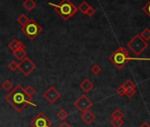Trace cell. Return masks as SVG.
<instances>
[{
    "mask_svg": "<svg viewBox=\"0 0 150 127\" xmlns=\"http://www.w3.org/2000/svg\"><path fill=\"white\" fill-rule=\"evenodd\" d=\"M6 102H7L17 112H21L28 105L36 107L34 103L33 97L29 96L24 90L21 85H17L12 91L5 97Z\"/></svg>",
    "mask_w": 150,
    "mask_h": 127,
    "instance_id": "obj_1",
    "label": "cell"
},
{
    "mask_svg": "<svg viewBox=\"0 0 150 127\" xmlns=\"http://www.w3.org/2000/svg\"><path fill=\"white\" fill-rule=\"evenodd\" d=\"M49 4L54 6L55 12L57 13V14H59V16L64 20H68L78 12V7L72 4L70 0H62L58 5H55L53 3Z\"/></svg>",
    "mask_w": 150,
    "mask_h": 127,
    "instance_id": "obj_2",
    "label": "cell"
},
{
    "mask_svg": "<svg viewBox=\"0 0 150 127\" xmlns=\"http://www.w3.org/2000/svg\"><path fill=\"white\" fill-rule=\"evenodd\" d=\"M109 59L117 69H123L128 61H131V56L125 47H119L110 55Z\"/></svg>",
    "mask_w": 150,
    "mask_h": 127,
    "instance_id": "obj_3",
    "label": "cell"
},
{
    "mask_svg": "<svg viewBox=\"0 0 150 127\" xmlns=\"http://www.w3.org/2000/svg\"><path fill=\"white\" fill-rule=\"evenodd\" d=\"M21 31L29 40H34L42 31V28L34 19H29L28 22L21 28Z\"/></svg>",
    "mask_w": 150,
    "mask_h": 127,
    "instance_id": "obj_4",
    "label": "cell"
},
{
    "mask_svg": "<svg viewBox=\"0 0 150 127\" xmlns=\"http://www.w3.org/2000/svg\"><path fill=\"white\" fill-rule=\"evenodd\" d=\"M127 47L136 55L139 56L148 47V43L143 40L139 35H135L134 37L127 43Z\"/></svg>",
    "mask_w": 150,
    "mask_h": 127,
    "instance_id": "obj_5",
    "label": "cell"
},
{
    "mask_svg": "<svg viewBox=\"0 0 150 127\" xmlns=\"http://www.w3.org/2000/svg\"><path fill=\"white\" fill-rule=\"evenodd\" d=\"M35 68H36L35 64L28 56H26L19 64V70L25 76H28L29 74H31L35 70Z\"/></svg>",
    "mask_w": 150,
    "mask_h": 127,
    "instance_id": "obj_6",
    "label": "cell"
},
{
    "mask_svg": "<svg viewBox=\"0 0 150 127\" xmlns=\"http://www.w3.org/2000/svg\"><path fill=\"white\" fill-rule=\"evenodd\" d=\"M73 104L75 107H76V109H79L81 113L88 110L93 106L92 101L86 95H81L76 101L74 102Z\"/></svg>",
    "mask_w": 150,
    "mask_h": 127,
    "instance_id": "obj_7",
    "label": "cell"
},
{
    "mask_svg": "<svg viewBox=\"0 0 150 127\" xmlns=\"http://www.w3.org/2000/svg\"><path fill=\"white\" fill-rule=\"evenodd\" d=\"M31 127H50L52 125V122L47 117L45 114L40 112L31 122Z\"/></svg>",
    "mask_w": 150,
    "mask_h": 127,
    "instance_id": "obj_8",
    "label": "cell"
},
{
    "mask_svg": "<svg viewBox=\"0 0 150 127\" xmlns=\"http://www.w3.org/2000/svg\"><path fill=\"white\" fill-rule=\"evenodd\" d=\"M42 96L44 97V99H46V101L48 102H50V104H54L60 97H61V94L58 90H57L54 87H50L43 95Z\"/></svg>",
    "mask_w": 150,
    "mask_h": 127,
    "instance_id": "obj_9",
    "label": "cell"
},
{
    "mask_svg": "<svg viewBox=\"0 0 150 127\" xmlns=\"http://www.w3.org/2000/svg\"><path fill=\"white\" fill-rule=\"evenodd\" d=\"M81 120H83V122L87 124H90L91 123H93V121L96 118V116L92 112L90 111L89 109L85 111V112H82L81 116Z\"/></svg>",
    "mask_w": 150,
    "mask_h": 127,
    "instance_id": "obj_10",
    "label": "cell"
},
{
    "mask_svg": "<svg viewBox=\"0 0 150 127\" xmlns=\"http://www.w3.org/2000/svg\"><path fill=\"white\" fill-rule=\"evenodd\" d=\"M8 47H9V49H10L13 52L15 51V50H18V49H26V45H25L22 42H21V41H19V40H17V39L13 40V41L9 43Z\"/></svg>",
    "mask_w": 150,
    "mask_h": 127,
    "instance_id": "obj_11",
    "label": "cell"
},
{
    "mask_svg": "<svg viewBox=\"0 0 150 127\" xmlns=\"http://www.w3.org/2000/svg\"><path fill=\"white\" fill-rule=\"evenodd\" d=\"M95 85L93 84V82H91L88 79H85L81 84H80V87L81 90H83L86 93H89L93 88H94Z\"/></svg>",
    "mask_w": 150,
    "mask_h": 127,
    "instance_id": "obj_12",
    "label": "cell"
},
{
    "mask_svg": "<svg viewBox=\"0 0 150 127\" xmlns=\"http://www.w3.org/2000/svg\"><path fill=\"white\" fill-rule=\"evenodd\" d=\"M13 56H14L18 60H20V61L23 60V59L27 56V55H28V53H27V51H26L25 49H18V50L13 51Z\"/></svg>",
    "mask_w": 150,
    "mask_h": 127,
    "instance_id": "obj_13",
    "label": "cell"
},
{
    "mask_svg": "<svg viewBox=\"0 0 150 127\" xmlns=\"http://www.w3.org/2000/svg\"><path fill=\"white\" fill-rule=\"evenodd\" d=\"M35 6H36V3L34 0H26L23 3V7H25V9L28 12H31Z\"/></svg>",
    "mask_w": 150,
    "mask_h": 127,
    "instance_id": "obj_14",
    "label": "cell"
},
{
    "mask_svg": "<svg viewBox=\"0 0 150 127\" xmlns=\"http://www.w3.org/2000/svg\"><path fill=\"white\" fill-rule=\"evenodd\" d=\"M1 87H2V88H3L4 90H6V92H10V91L13 88V84L9 80H5V81L2 83Z\"/></svg>",
    "mask_w": 150,
    "mask_h": 127,
    "instance_id": "obj_15",
    "label": "cell"
},
{
    "mask_svg": "<svg viewBox=\"0 0 150 127\" xmlns=\"http://www.w3.org/2000/svg\"><path fill=\"white\" fill-rule=\"evenodd\" d=\"M68 116H69V113H67V111H66L65 109H61L57 113V116L60 120H62V121H65V119L68 117Z\"/></svg>",
    "mask_w": 150,
    "mask_h": 127,
    "instance_id": "obj_16",
    "label": "cell"
},
{
    "mask_svg": "<svg viewBox=\"0 0 150 127\" xmlns=\"http://www.w3.org/2000/svg\"><path fill=\"white\" fill-rule=\"evenodd\" d=\"M124 88L126 90H131V89H136V85L131 80H127L124 84H123Z\"/></svg>",
    "mask_w": 150,
    "mask_h": 127,
    "instance_id": "obj_17",
    "label": "cell"
},
{
    "mask_svg": "<svg viewBox=\"0 0 150 127\" xmlns=\"http://www.w3.org/2000/svg\"><path fill=\"white\" fill-rule=\"evenodd\" d=\"M28 20H29V19L27 17L26 14H21V15H20V16L18 17V19H17L18 23H19L20 25H21V27L25 26V25L28 22Z\"/></svg>",
    "mask_w": 150,
    "mask_h": 127,
    "instance_id": "obj_18",
    "label": "cell"
},
{
    "mask_svg": "<svg viewBox=\"0 0 150 127\" xmlns=\"http://www.w3.org/2000/svg\"><path fill=\"white\" fill-rule=\"evenodd\" d=\"M111 117L112 118H117V119H122L124 117V113L122 110L119 109H116L112 113H111Z\"/></svg>",
    "mask_w": 150,
    "mask_h": 127,
    "instance_id": "obj_19",
    "label": "cell"
},
{
    "mask_svg": "<svg viewBox=\"0 0 150 127\" xmlns=\"http://www.w3.org/2000/svg\"><path fill=\"white\" fill-rule=\"evenodd\" d=\"M110 124L113 126V127H122L123 124H124V120L123 118L122 119H117V118H112L110 120Z\"/></svg>",
    "mask_w": 150,
    "mask_h": 127,
    "instance_id": "obj_20",
    "label": "cell"
},
{
    "mask_svg": "<svg viewBox=\"0 0 150 127\" xmlns=\"http://www.w3.org/2000/svg\"><path fill=\"white\" fill-rule=\"evenodd\" d=\"M90 7V6L86 2V1H83L80 6H79V7H78V10L79 11H81L83 14H86V13H87V11L88 10V8Z\"/></svg>",
    "mask_w": 150,
    "mask_h": 127,
    "instance_id": "obj_21",
    "label": "cell"
},
{
    "mask_svg": "<svg viewBox=\"0 0 150 127\" xmlns=\"http://www.w3.org/2000/svg\"><path fill=\"white\" fill-rule=\"evenodd\" d=\"M140 37L145 40L146 42H147L148 40H150V29L149 28H146L144 29L141 33H140Z\"/></svg>",
    "mask_w": 150,
    "mask_h": 127,
    "instance_id": "obj_22",
    "label": "cell"
},
{
    "mask_svg": "<svg viewBox=\"0 0 150 127\" xmlns=\"http://www.w3.org/2000/svg\"><path fill=\"white\" fill-rule=\"evenodd\" d=\"M90 71H91V73H92L93 74H95V75H98V74L102 72V68H101V66H98V65H97V64H96V65H94V66L91 67Z\"/></svg>",
    "mask_w": 150,
    "mask_h": 127,
    "instance_id": "obj_23",
    "label": "cell"
},
{
    "mask_svg": "<svg viewBox=\"0 0 150 127\" xmlns=\"http://www.w3.org/2000/svg\"><path fill=\"white\" fill-rule=\"evenodd\" d=\"M8 68L12 71V72H15L17 69H19V64L16 61H11L10 64L8 65Z\"/></svg>",
    "mask_w": 150,
    "mask_h": 127,
    "instance_id": "obj_24",
    "label": "cell"
},
{
    "mask_svg": "<svg viewBox=\"0 0 150 127\" xmlns=\"http://www.w3.org/2000/svg\"><path fill=\"white\" fill-rule=\"evenodd\" d=\"M24 90H25V92H26L29 96H31V97H33L34 94L35 93V88H34L32 86H28V87H26L24 88Z\"/></svg>",
    "mask_w": 150,
    "mask_h": 127,
    "instance_id": "obj_25",
    "label": "cell"
},
{
    "mask_svg": "<svg viewBox=\"0 0 150 127\" xmlns=\"http://www.w3.org/2000/svg\"><path fill=\"white\" fill-rule=\"evenodd\" d=\"M142 11L150 18V0L148 1V3L146 5H145L143 7H142Z\"/></svg>",
    "mask_w": 150,
    "mask_h": 127,
    "instance_id": "obj_26",
    "label": "cell"
},
{
    "mask_svg": "<svg viewBox=\"0 0 150 127\" xmlns=\"http://www.w3.org/2000/svg\"><path fill=\"white\" fill-rule=\"evenodd\" d=\"M116 92H117V94L118 95H120V96H124V95H125V89L124 88L123 85H121L120 87H118L117 88Z\"/></svg>",
    "mask_w": 150,
    "mask_h": 127,
    "instance_id": "obj_27",
    "label": "cell"
},
{
    "mask_svg": "<svg viewBox=\"0 0 150 127\" xmlns=\"http://www.w3.org/2000/svg\"><path fill=\"white\" fill-rule=\"evenodd\" d=\"M135 94H136V89H131V90H126L125 95L127 96L128 98H132Z\"/></svg>",
    "mask_w": 150,
    "mask_h": 127,
    "instance_id": "obj_28",
    "label": "cell"
},
{
    "mask_svg": "<svg viewBox=\"0 0 150 127\" xmlns=\"http://www.w3.org/2000/svg\"><path fill=\"white\" fill-rule=\"evenodd\" d=\"M95 13H96V9L93 8L92 6H90V7L88 8V10L87 11V13H86V14H87L88 17H92Z\"/></svg>",
    "mask_w": 150,
    "mask_h": 127,
    "instance_id": "obj_29",
    "label": "cell"
},
{
    "mask_svg": "<svg viewBox=\"0 0 150 127\" xmlns=\"http://www.w3.org/2000/svg\"><path fill=\"white\" fill-rule=\"evenodd\" d=\"M57 127H71L66 121H63Z\"/></svg>",
    "mask_w": 150,
    "mask_h": 127,
    "instance_id": "obj_30",
    "label": "cell"
},
{
    "mask_svg": "<svg viewBox=\"0 0 150 127\" xmlns=\"http://www.w3.org/2000/svg\"><path fill=\"white\" fill-rule=\"evenodd\" d=\"M139 127H150V124H149L147 122H144V123H143Z\"/></svg>",
    "mask_w": 150,
    "mask_h": 127,
    "instance_id": "obj_31",
    "label": "cell"
}]
</instances>
